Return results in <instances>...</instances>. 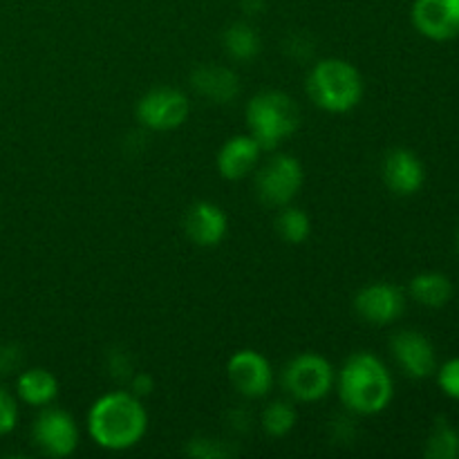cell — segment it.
<instances>
[{"instance_id": "17", "label": "cell", "mask_w": 459, "mask_h": 459, "mask_svg": "<svg viewBox=\"0 0 459 459\" xmlns=\"http://www.w3.org/2000/svg\"><path fill=\"white\" fill-rule=\"evenodd\" d=\"M16 393L21 397V402H25L27 406L45 408L56 399L58 381L45 368H30V370L18 375Z\"/></svg>"}, {"instance_id": "29", "label": "cell", "mask_w": 459, "mask_h": 459, "mask_svg": "<svg viewBox=\"0 0 459 459\" xmlns=\"http://www.w3.org/2000/svg\"><path fill=\"white\" fill-rule=\"evenodd\" d=\"M263 7H264L263 0H245V9L249 13H258Z\"/></svg>"}, {"instance_id": "13", "label": "cell", "mask_w": 459, "mask_h": 459, "mask_svg": "<svg viewBox=\"0 0 459 459\" xmlns=\"http://www.w3.org/2000/svg\"><path fill=\"white\" fill-rule=\"evenodd\" d=\"M381 173H384V182L394 195H415L421 186H424V164L420 161V157L415 155L408 148H394L385 155L384 166H381Z\"/></svg>"}, {"instance_id": "21", "label": "cell", "mask_w": 459, "mask_h": 459, "mask_svg": "<svg viewBox=\"0 0 459 459\" xmlns=\"http://www.w3.org/2000/svg\"><path fill=\"white\" fill-rule=\"evenodd\" d=\"M426 457L430 459H457L459 433L446 420H437L426 439Z\"/></svg>"}, {"instance_id": "27", "label": "cell", "mask_w": 459, "mask_h": 459, "mask_svg": "<svg viewBox=\"0 0 459 459\" xmlns=\"http://www.w3.org/2000/svg\"><path fill=\"white\" fill-rule=\"evenodd\" d=\"M110 372L112 375L117 377V379H128L130 381V377L134 375L133 372V363H130V359H128V354L126 352H115L110 357Z\"/></svg>"}, {"instance_id": "19", "label": "cell", "mask_w": 459, "mask_h": 459, "mask_svg": "<svg viewBox=\"0 0 459 459\" xmlns=\"http://www.w3.org/2000/svg\"><path fill=\"white\" fill-rule=\"evenodd\" d=\"M222 45L236 61H251L260 54V36L249 22H233L222 36Z\"/></svg>"}, {"instance_id": "11", "label": "cell", "mask_w": 459, "mask_h": 459, "mask_svg": "<svg viewBox=\"0 0 459 459\" xmlns=\"http://www.w3.org/2000/svg\"><path fill=\"white\" fill-rule=\"evenodd\" d=\"M390 348H393L394 361L412 379H426L437 368V357H435L433 343L424 334H420V332H399L390 341Z\"/></svg>"}, {"instance_id": "6", "label": "cell", "mask_w": 459, "mask_h": 459, "mask_svg": "<svg viewBox=\"0 0 459 459\" xmlns=\"http://www.w3.org/2000/svg\"><path fill=\"white\" fill-rule=\"evenodd\" d=\"M303 166L291 155H273L264 161L255 178V191L263 204L282 206L290 204L303 186Z\"/></svg>"}, {"instance_id": "12", "label": "cell", "mask_w": 459, "mask_h": 459, "mask_svg": "<svg viewBox=\"0 0 459 459\" xmlns=\"http://www.w3.org/2000/svg\"><path fill=\"white\" fill-rule=\"evenodd\" d=\"M412 22L433 40L455 39L459 36V0H417Z\"/></svg>"}, {"instance_id": "2", "label": "cell", "mask_w": 459, "mask_h": 459, "mask_svg": "<svg viewBox=\"0 0 459 459\" xmlns=\"http://www.w3.org/2000/svg\"><path fill=\"white\" fill-rule=\"evenodd\" d=\"M393 377L379 357L354 352L339 372V394L345 408L357 415H377L393 402Z\"/></svg>"}, {"instance_id": "23", "label": "cell", "mask_w": 459, "mask_h": 459, "mask_svg": "<svg viewBox=\"0 0 459 459\" xmlns=\"http://www.w3.org/2000/svg\"><path fill=\"white\" fill-rule=\"evenodd\" d=\"M188 453L200 459H218V457L231 455V448L224 446L220 439L197 437V439H191V444H188Z\"/></svg>"}, {"instance_id": "7", "label": "cell", "mask_w": 459, "mask_h": 459, "mask_svg": "<svg viewBox=\"0 0 459 459\" xmlns=\"http://www.w3.org/2000/svg\"><path fill=\"white\" fill-rule=\"evenodd\" d=\"M188 112H191V101L182 90L175 88L151 90L137 103L139 124L157 133L179 128L188 119Z\"/></svg>"}, {"instance_id": "22", "label": "cell", "mask_w": 459, "mask_h": 459, "mask_svg": "<svg viewBox=\"0 0 459 459\" xmlns=\"http://www.w3.org/2000/svg\"><path fill=\"white\" fill-rule=\"evenodd\" d=\"M299 412L290 402H272L263 411V429L269 437H285L294 430Z\"/></svg>"}, {"instance_id": "8", "label": "cell", "mask_w": 459, "mask_h": 459, "mask_svg": "<svg viewBox=\"0 0 459 459\" xmlns=\"http://www.w3.org/2000/svg\"><path fill=\"white\" fill-rule=\"evenodd\" d=\"M34 442L48 457H70L79 446V426L74 417L58 408H45L34 421Z\"/></svg>"}, {"instance_id": "30", "label": "cell", "mask_w": 459, "mask_h": 459, "mask_svg": "<svg viewBox=\"0 0 459 459\" xmlns=\"http://www.w3.org/2000/svg\"><path fill=\"white\" fill-rule=\"evenodd\" d=\"M457 251H459V236H457Z\"/></svg>"}, {"instance_id": "14", "label": "cell", "mask_w": 459, "mask_h": 459, "mask_svg": "<svg viewBox=\"0 0 459 459\" xmlns=\"http://www.w3.org/2000/svg\"><path fill=\"white\" fill-rule=\"evenodd\" d=\"M184 229L197 247H218L229 231V218L213 202H197L188 209Z\"/></svg>"}, {"instance_id": "5", "label": "cell", "mask_w": 459, "mask_h": 459, "mask_svg": "<svg viewBox=\"0 0 459 459\" xmlns=\"http://www.w3.org/2000/svg\"><path fill=\"white\" fill-rule=\"evenodd\" d=\"M334 368L325 357L303 352L287 363L282 372V385L294 402L314 403L325 399L334 388Z\"/></svg>"}, {"instance_id": "28", "label": "cell", "mask_w": 459, "mask_h": 459, "mask_svg": "<svg viewBox=\"0 0 459 459\" xmlns=\"http://www.w3.org/2000/svg\"><path fill=\"white\" fill-rule=\"evenodd\" d=\"M152 388H155V381H152V377L148 375V372H134V375L130 377V393L137 394L139 399L151 394Z\"/></svg>"}, {"instance_id": "3", "label": "cell", "mask_w": 459, "mask_h": 459, "mask_svg": "<svg viewBox=\"0 0 459 459\" xmlns=\"http://www.w3.org/2000/svg\"><path fill=\"white\" fill-rule=\"evenodd\" d=\"M247 126L263 151H273L300 128V108L285 92H260L247 106Z\"/></svg>"}, {"instance_id": "15", "label": "cell", "mask_w": 459, "mask_h": 459, "mask_svg": "<svg viewBox=\"0 0 459 459\" xmlns=\"http://www.w3.org/2000/svg\"><path fill=\"white\" fill-rule=\"evenodd\" d=\"M263 148L251 134H236L218 152V170L229 182L245 179L258 166Z\"/></svg>"}, {"instance_id": "1", "label": "cell", "mask_w": 459, "mask_h": 459, "mask_svg": "<svg viewBox=\"0 0 459 459\" xmlns=\"http://www.w3.org/2000/svg\"><path fill=\"white\" fill-rule=\"evenodd\" d=\"M148 429L142 399L126 390H115L92 403L88 412V433L106 451H128L137 446Z\"/></svg>"}, {"instance_id": "26", "label": "cell", "mask_w": 459, "mask_h": 459, "mask_svg": "<svg viewBox=\"0 0 459 459\" xmlns=\"http://www.w3.org/2000/svg\"><path fill=\"white\" fill-rule=\"evenodd\" d=\"M22 363V354L16 345H3L0 348V372L18 370Z\"/></svg>"}, {"instance_id": "10", "label": "cell", "mask_w": 459, "mask_h": 459, "mask_svg": "<svg viewBox=\"0 0 459 459\" xmlns=\"http://www.w3.org/2000/svg\"><path fill=\"white\" fill-rule=\"evenodd\" d=\"M403 307L406 296L390 282H372L354 296V309L370 325H390L402 316Z\"/></svg>"}, {"instance_id": "4", "label": "cell", "mask_w": 459, "mask_h": 459, "mask_svg": "<svg viewBox=\"0 0 459 459\" xmlns=\"http://www.w3.org/2000/svg\"><path fill=\"white\" fill-rule=\"evenodd\" d=\"M307 92L327 112H348L363 97V79L357 67L343 58H323L307 76Z\"/></svg>"}, {"instance_id": "20", "label": "cell", "mask_w": 459, "mask_h": 459, "mask_svg": "<svg viewBox=\"0 0 459 459\" xmlns=\"http://www.w3.org/2000/svg\"><path fill=\"white\" fill-rule=\"evenodd\" d=\"M276 231L290 245H300L312 233V220L299 206H282L281 213L276 218Z\"/></svg>"}, {"instance_id": "18", "label": "cell", "mask_w": 459, "mask_h": 459, "mask_svg": "<svg viewBox=\"0 0 459 459\" xmlns=\"http://www.w3.org/2000/svg\"><path fill=\"white\" fill-rule=\"evenodd\" d=\"M411 296L426 307H444L453 296V285L444 273L426 272L411 281Z\"/></svg>"}, {"instance_id": "16", "label": "cell", "mask_w": 459, "mask_h": 459, "mask_svg": "<svg viewBox=\"0 0 459 459\" xmlns=\"http://www.w3.org/2000/svg\"><path fill=\"white\" fill-rule=\"evenodd\" d=\"M193 88L197 94L213 103H231L240 94V79L233 70L224 65H200L191 74Z\"/></svg>"}, {"instance_id": "9", "label": "cell", "mask_w": 459, "mask_h": 459, "mask_svg": "<svg viewBox=\"0 0 459 459\" xmlns=\"http://www.w3.org/2000/svg\"><path fill=\"white\" fill-rule=\"evenodd\" d=\"M227 375L238 394L247 399H263L273 385L272 363L255 350H240L227 363Z\"/></svg>"}, {"instance_id": "24", "label": "cell", "mask_w": 459, "mask_h": 459, "mask_svg": "<svg viewBox=\"0 0 459 459\" xmlns=\"http://www.w3.org/2000/svg\"><path fill=\"white\" fill-rule=\"evenodd\" d=\"M18 424V403L4 388H0V437L9 435Z\"/></svg>"}, {"instance_id": "25", "label": "cell", "mask_w": 459, "mask_h": 459, "mask_svg": "<svg viewBox=\"0 0 459 459\" xmlns=\"http://www.w3.org/2000/svg\"><path fill=\"white\" fill-rule=\"evenodd\" d=\"M439 388L448 394V397L457 399L459 402V359L444 363V368L439 370Z\"/></svg>"}]
</instances>
